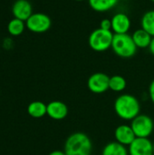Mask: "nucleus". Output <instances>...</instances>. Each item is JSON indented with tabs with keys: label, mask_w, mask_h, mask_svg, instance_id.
I'll use <instances>...</instances> for the list:
<instances>
[{
	"label": "nucleus",
	"mask_w": 154,
	"mask_h": 155,
	"mask_svg": "<svg viewBox=\"0 0 154 155\" xmlns=\"http://www.w3.org/2000/svg\"><path fill=\"white\" fill-rule=\"evenodd\" d=\"M132 37L137 48H142V49L149 48L152 39V36L143 28L135 30L132 35Z\"/></svg>",
	"instance_id": "13"
},
{
	"label": "nucleus",
	"mask_w": 154,
	"mask_h": 155,
	"mask_svg": "<svg viewBox=\"0 0 154 155\" xmlns=\"http://www.w3.org/2000/svg\"><path fill=\"white\" fill-rule=\"evenodd\" d=\"M25 27H26L25 22L14 17L13 19H11L9 21V23L7 25V31H8L10 35L18 36V35L23 34Z\"/></svg>",
	"instance_id": "19"
},
{
	"label": "nucleus",
	"mask_w": 154,
	"mask_h": 155,
	"mask_svg": "<svg viewBox=\"0 0 154 155\" xmlns=\"http://www.w3.org/2000/svg\"><path fill=\"white\" fill-rule=\"evenodd\" d=\"M126 86H127V82L123 76L115 74L110 77L109 90L114 93H122L125 90Z\"/></svg>",
	"instance_id": "17"
},
{
	"label": "nucleus",
	"mask_w": 154,
	"mask_h": 155,
	"mask_svg": "<svg viewBox=\"0 0 154 155\" xmlns=\"http://www.w3.org/2000/svg\"><path fill=\"white\" fill-rule=\"evenodd\" d=\"M74 1H77V2H83V1H84V0H74Z\"/></svg>",
	"instance_id": "25"
},
{
	"label": "nucleus",
	"mask_w": 154,
	"mask_h": 155,
	"mask_svg": "<svg viewBox=\"0 0 154 155\" xmlns=\"http://www.w3.org/2000/svg\"><path fill=\"white\" fill-rule=\"evenodd\" d=\"M129 155H154L153 143L149 138H136L128 146Z\"/></svg>",
	"instance_id": "8"
},
{
	"label": "nucleus",
	"mask_w": 154,
	"mask_h": 155,
	"mask_svg": "<svg viewBox=\"0 0 154 155\" xmlns=\"http://www.w3.org/2000/svg\"><path fill=\"white\" fill-rule=\"evenodd\" d=\"M114 112L123 121H133L141 114V103L139 99L130 94L119 95L113 104Z\"/></svg>",
	"instance_id": "1"
},
{
	"label": "nucleus",
	"mask_w": 154,
	"mask_h": 155,
	"mask_svg": "<svg viewBox=\"0 0 154 155\" xmlns=\"http://www.w3.org/2000/svg\"><path fill=\"white\" fill-rule=\"evenodd\" d=\"M68 107L62 101H52L47 104V113L51 119L55 121H61L66 118L68 115Z\"/></svg>",
	"instance_id": "11"
},
{
	"label": "nucleus",
	"mask_w": 154,
	"mask_h": 155,
	"mask_svg": "<svg viewBox=\"0 0 154 155\" xmlns=\"http://www.w3.org/2000/svg\"><path fill=\"white\" fill-rule=\"evenodd\" d=\"M102 155H129L128 147L117 143L116 141L110 142L103 148Z\"/></svg>",
	"instance_id": "16"
},
{
	"label": "nucleus",
	"mask_w": 154,
	"mask_h": 155,
	"mask_svg": "<svg viewBox=\"0 0 154 155\" xmlns=\"http://www.w3.org/2000/svg\"><path fill=\"white\" fill-rule=\"evenodd\" d=\"M3 46H4L5 49L9 50V49L13 46V41H12V39L9 38V37L5 38V39L4 40V43H3Z\"/></svg>",
	"instance_id": "22"
},
{
	"label": "nucleus",
	"mask_w": 154,
	"mask_h": 155,
	"mask_svg": "<svg viewBox=\"0 0 154 155\" xmlns=\"http://www.w3.org/2000/svg\"><path fill=\"white\" fill-rule=\"evenodd\" d=\"M141 28L154 37V10L147 11L141 19Z\"/></svg>",
	"instance_id": "18"
},
{
	"label": "nucleus",
	"mask_w": 154,
	"mask_h": 155,
	"mask_svg": "<svg viewBox=\"0 0 154 155\" xmlns=\"http://www.w3.org/2000/svg\"><path fill=\"white\" fill-rule=\"evenodd\" d=\"M112 32L114 35H123L128 34L132 23L130 17L124 13L115 14L112 19Z\"/></svg>",
	"instance_id": "9"
},
{
	"label": "nucleus",
	"mask_w": 154,
	"mask_h": 155,
	"mask_svg": "<svg viewBox=\"0 0 154 155\" xmlns=\"http://www.w3.org/2000/svg\"><path fill=\"white\" fill-rule=\"evenodd\" d=\"M119 1L120 0H88V3L93 11L103 13L113 9Z\"/></svg>",
	"instance_id": "14"
},
{
	"label": "nucleus",
	"mask_w": 154,
	"mask_h": 155,
	"mask_svg": "<svg viewBox=\"0 0 154 155\" xmlns=\"http://www.w3.org/2000/svg\"><path fill=\"white\" fill-rule=\"evenodd\" d=\"M153 152H154V143H153Z\"/></svg>",
	"instance_id": "27"
},
{
	"label": "nucleus",
	"mask_w": 154,
	"mask_h": 155,
	"mask_svg": "<svg viewBox=\"0 0 154 155\" xmlns=\"http://www.w3.org/2000/svg\"><path fill=\"white\" fill-rule=\"evenodd\" d=\"M151 1H152V2H153V3H154V0H151Z\"/></svg>",
	"instance_id": "26"
},
{
	"label": "nucleus",
	"mask_w": 154,
	"mask_h": 155,
	"mask_svg": "<svg viewBox=\"0 0 154 155\" xmlns=\"http://www.w3.org/2000/svg\"><path fill=\"white\" fill-rule=\"evenodd\" d=\"M149 51L151 52V54L154 56V37H152V42L150 44V46H149Z\"/></svg>",
	"instance_id": "24"
},
{
	"label": "nucleus",
	"mask_w": 154,
	"mask_h": 155,
	"mask_svg": "<svg viewBox=\"0 0 154 155\" xmlns=\"http://www.w3.org/2000/svg\"><path fill=\"white\" fill-rule=\"evenodd\" d=\"M111 48L116 55L122 58H131L134 56L138 49L132 35L129 34L114 35Z\"/></svg>",
	"instance_id": "3"
},
{
	"label": "nucleus",
	"mask_w": 154,
	"mask_h": 155,
	"mask_svg": "<svg viewBox=\"0 0 154 155\" xmlns=\"http://www.w3.org/2000/svg\"><path fill=\"white\" fill-rule=\"evenodd\" d=\"M12 14L15 18L25 22L33 14L32 5L28 0H16L12 6Z\"/></svg>",
	"instance_id": "12"
},
{
	"label": "nucleus",
	"mask_w": 154,
	"mask_h": 155,
	"mask_svg": "<svg viewBox=\"0 0 154 155\" xmlns=\"http://www.w3.org/2000/svg\"><path fill=\"white\" fill-rule=\"evenodd\" d=\"M27 113L33 118H42L46 115L47 104L41 101H34L27 106Z\"/></svg>",
	"instance_id": "15"
},
{
	"label": "nucleus",
	"mask_w": 154,
	"mask_h": 155,
	"mask_svg": "<svg viewBox=\"0 0 154 155\" xmlns=\"http://www.w3.org/2000/svg\"><path fill=\"white\" fill-rule=\"evenodd\" d=\"M48 155H66L64 151H61V150H55V151H53L51 152Z\"/></svg>",
	"instance_id": "23"
},
{
	"label": "nucleus",
	"mask_w": 154,
	"mask_h": 155,
	"mask_svg": "<svg viewBox=\"0 0 154 155\" xmlns=\"http://www.w3.org/2000/svg\"><path fill=\"white\" fill-rule=\"evenodd\" d=\"M110 76L104 73H94L87 80L88 89L96 94H101L109 90Z\"/></svg>",
	"instance_id": "7"
},
{
	"label": "nucleus",
	"mask_w": 154,
	"mask_h": 155,
	"mask_svg": "<svg viewBox=\"0 0 154 155\" xmlns=\"http://www.w3.org/2000/svg\"><path fill=\"white\" fill-rule=\"evenodd\" d=\"M100 28L103 30H109L112 31V21L109 18H103L100 22Z\"/></svg>",
	"instance_id": "20"
},
{
	"label": "nucleus",
	"mask_w": 154,
	"mask_h": 155,
	"mask_svg": "<svg viewBox=\"0 0 154 155\" xmlns=\"http://www.w3.org/2000/svg\"><path fill=\"white\" fill-rule=\"evenodd\" d=\"M26 28L36 34H42L48 31L52 25L51 18L44 13H33L25 21Z\"/></svg>",
	"instance_id": "6"
},
{
	"label": "nucleus",
	"mask_w": 154,
	"mask_h": 155,
	"mask_svg": "<svg viewBox=\"0 0 154 155\" xmlns=\"http://www.w3.org/2000/svg\"><path fill=\"white\" fill-rule=\"evenodd\" d=\"M114 34L109 30L97 28L93 30L88 37V45L95 52H105L112 47Z\"/></svg>",
	"instance_id": "4"
},
{
	"label": "nucleus",
	"mask_w": 154,
	"mask_h": 155,
	"mask_svg": "<svg viewBox=\"0 0 154 155\" xmlns=\"http://www.w3.org/2000/svg\"><path fill=\"white\" fill-rule=\"evenodd\" d=\"M130 125L136 138H149L154 132L153 119L147 114H140L131 121Z\"/></svg>",
	"instance_id": "5"
},
{
	"label": "nucleus",
	"mask_w": 154,
	"mask_h": 155,
	"mask_svg": "<svg viewBox=\"0 0 154 155\" xmlns=\"http://www.w3.org/2000/svg\"><path fill=\"white\" fill-rule=\"evenodd\" d=\"M93 143L90 137L82 132H76L70 134L64 146V152L66 155H91Z\"/></svg>",
	"instance_id": "2"
},
{
	"label": "nucleus",
	"mask_w": 154,
	"mask_h": 155,
	"mask_svg": "<svg viewBox=\"0 0 154 155\" xmlns=\"http://www.w3.org/2000/svg\"><path fill=\"white\" fill-rule=\"evenodd\" d=\"M148 94H149V98H150L151 102L154 104V79L151 82V84L149 85Z\"/></svg>",
	"instance_id": "21"
},
{
	"label": "nucleus",
	"mask_w": 154,
	"mask_h": 155,
	"mask_svg": "<svg viewBox=\"0 0 154 155\" xmlns=\"http://www.w3.org/2000/svg\"><path fill=\"white\" fill-rule=\"evenodd\" d=\"M114 139L117 143L128 147L135 139L136 136L129 124H120L114 130Z\"/></svg>",
	"instance_id": "10"
}]
</instances>
